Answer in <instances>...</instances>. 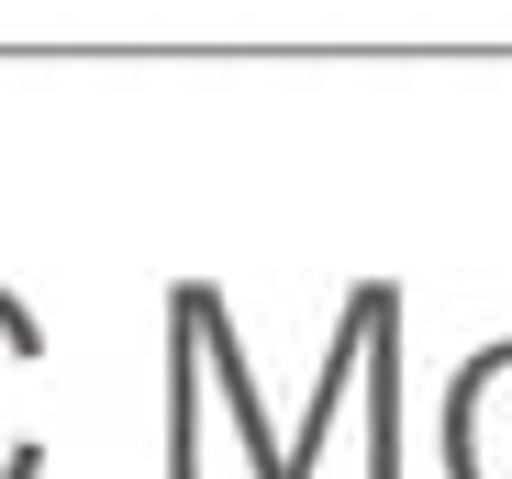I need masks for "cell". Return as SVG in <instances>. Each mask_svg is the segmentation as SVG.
I'll return each mask as SVG.
<instances>
[{
	"instance_id": "1",
	"label": "cell",
	"mask_w": 512,
	"mask_h": 479,
	"mask_svg": "<svg viewBox=\"0 0 512 479\" xmlns=\"http://www.w3.org/2000/svg\"><path fill=\"white\" fill-rule=\"evenodd\" d=\"M167 324H179V335L201 346V368L223 379V413H234L245 468H256V479H290V424L268 413V390H256V357H245V335H234L223 290H212V279H179V290H167Z\"/></svg>"
},
{
	"instance_id": "2",
	"label": "cell",
	"mask_w": 512,
	"mask_h": 479,
	"mask_svg": "<svg viewBox=\"0 0 512 479\" xmlns=\"http://www.w3.org/2000/svg\"><path fill=\"white\" fill-rule=\"evenodd\" d=\"M435 435H446V479H512V335L479 346V357L446 379Z\"/></svg>"
},
{
	"instance_id": "3",
	"label": "cell",
	"mask_w": 512,
	"mask_h": 479,
	"mask_svg": "<svg viewBox=\"0 0 512 479\" xmlns=\"http://www.w3.org/2000/svg\"><path fill=\"white\" fill-rule=\"evenodd\" d=\"M34 379H45V324L23 290H0V479H45V413H34Z\"/></svg>"
}]
</instances>
